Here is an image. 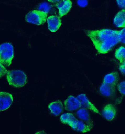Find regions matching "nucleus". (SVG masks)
I'll return each instance as SVG.
<instances>
[{"label": "nucleus", "mask_w": 125, "mask_h": 134, "mask_svg": "<svg viewBox=\"0 0 125 134\" xmlns=\"http://www.w3.org/2000/svg\"><path fill=\"white\" fill-rule=\"evenodd\" d=\"M85 34L100 54H106L119 42V32L110 29L85 30Z\"/></svg>", "instance_id": "f257e3e1"}, {"label": "nucleus", "mask_w": 125, "mask_h": 134, "mask_svg": "<svg viewBox=\"0 0 125 134\" xmlns=\"http://www.w3.org/2000/svg\"><path fill=\"white\" fill-rule=\"evenodd\" d=\"M6 79L9 85L16 88L23 87L28 83V77L25 73L20 70L7 71Z\"/></svg>", "instance_id": "f03ea898"}, {"label": "nucleus", "mask_w": 125, "mask_h": 134, "mask_svg": "<svg viewBox=\"0 0 125 134\" xmlns=\"http://www.w3.org/2000/svg\"><path fill=\"white\" fill-rule=\"evenodd\" d=\"M14 57L13 46L9 43H5L0 45V63L7 66L12 64Z\"/></svg>", "instance_id": "7ed1b4c3"}, {"label": "nucleus", "mask_w": 125, "mask_h": 134, "mask_svg": "<svg viewBox=\"0 0 125 134\" xmlns=\"http://www.w3.org/2000/svg\"><path fill=\"white\" fill-rule=\"evenodd\" d=\"M48 14L39 10H34L29 12L25 16V20L28 23L37 25L45 23L47 19Z\"/></svg>", "instance_id": "20e7f679"}, {"label": "nucleus", "mask_w": 125, "mask_h": 134, "mask_svg": "<svg viewBox=\"0 0 125 134\" xmlns=\"http://www.w3.org/2000/svg\"><path fill=\"white\" fill-rule=\"evenodd\" d=\"M13 102L12 94L6 92H0V112L9 108Z\"/></svg>", "instance_id": "39448f33"}, {"label": "nucleus", "mask_w": 125, "mask_h": 134, "mask_svg": "<svg viewBox=\"0 0 125 134\" xmlns=\"http://www.w3.org/2000/svg\"><path fill=\"white\" fill-rule=\"evenodd\" d=\"M117 108L111 103L106 104L103 108L102 115L108 121H112L116 116Z\"/></svg>", "instance_id": "423d86ee"}, {"label": "nucleus", "mask_w": 125, "mask_h": 134, "mask_svg": "<svg viewBox=\"0 0 125 134\" xmlns=\"http://www.w3.org/2000/svg\"><path fill=\"white\" fill-rule=\"evenodd\" d=\"M77 98L80 102L81 107L89 110L94 113L101 115V113L99 110L89 100L85 94H79L77 96Z\"/></svg>", "instance_id": "0eeeda50"}, {"label": "nucleus", "mask_w": 125, "mask_h": 134, "mask_svg": "<svg viewBox=\"0 0 125 134\" xmlns=\"http://www.w3.org/2000/svg\"><path fill=\"white\" fill-rule=\"evenodd\" d=\"M116 87L103 82L99 88L100 93L104 97L110 99L115 98Z\"/></svg>", "instance_id": "6e6552de"}, {"label": "nucleus", "mask_w": 125, "mask_h": 134, "mask_svg": "<svg viewBox=\"0 0 125 134\" xmlns=\"http://www.w3.org/2000/svg\"><path fill=\"white\" fill-rule=\"evenodd\" d=\"M65 109L68 111L77 110L81 107L80 102L77 97L69 95L64 102Z\"/></svg>", "instance_id": "1a4fd4ad"}, {"label": "nucleus", "mask_w": 125, "mask_h": 134, "mask_svg": "<svg viewBox=\"0 0 125 134\" xmlns=\"http://www.w3.org/2000/svg\"><path fill=\"white\" fill-rule=\"evenodd\" d=\"M70 126L74 130L83 133L90 132L93 128L82 121L77 119L73 121Z\"/></svg>", "instance_id": "9d476101"}, {"label": "nucleus", "mask_w": 125, "mask_h": 134, "mask_svg": "<svg viewBox=\"0 0 125 134\" xmlns=\"http://www.w3.org/2000/svg\"><path fill=\"white\" fill-rule=\"evenodd\" d=\"M48 28L51 32H55L58 30L61 25L62 22L59 17L51 15L47 18Z\"/></svg>", "instance_id": "9b49d317"}, {"label": "nucleus", "mask_w": 125, "mask_h": 134, "mask_svg": "<svg viewBox=\"0 0 125 134\" xmlns=\"http://www.w3.org/2000/svg\"><path fill=\"white\" fill-rule=\"evenodd\" d=\"M59 10V14L61 17L66 15L70 11L72 6L71 0H62L56 4Z\"/></svg>", "instance_id": "f8f14e48"}, {"label": "nucleus", "mask_w": 125, "mask_h": 134, "mask_svg": "<svg viewBox=\"0 0 125 134\" xmlns=\"http://www.w3.org/2000/svg\"><path fill=\"white\" fill-rule=\"evenodd\" d=\"M76 115L80 120L93 127V122L88 110L84 108L79 109L76 113Z\"/></svg>", "instance_id": "ddd939ff"}, {"label": "nucleus", "mask_w": 125, "mask_h": 134, "mask_svg": "<svg viewBox=\"0 0 125 134\" xmlns=\"http://www.w3.org/2000/svg\"><path fill=\"white\" fill-rule=\"evenodd\" d=\"M48 108L52 115L57 116L63 112L64 106L61 100H57L51 103L48 105Z\"/></svg>", "instance_id": "4468645a"}, {"label": "nucleus", "mask_w": 125, "mask_h": 134, "mask_svg": "<svg viewBox=\"0 0 125 134\" xmlns=\"http://www.w3.org/2000/svg\"><path fill=\"white\" fill-rule=\"evenodd\" d=\"M119 80V73L117 71H113L108 73L104 76L103 80V82L116 87Z\"/></svg>", "instance_id": "2eb2a0df"}, {"label": "nucleus", "mask_w": 125, "mask_h": 134, "mask_svg": "<svg viewBox=\"0 0 125 134\" xmlns=\"http://www.w3.org/2000/svg\"><path fill=\"white\" fill-rule=\"evenodd\" d=\"M113 23L118 28H125V11L124 9L119 11L114 17Z\"/></svg>", "instance_id": "dca6fc26"}, {"label": "nucleus", "mask_w": 125, "mask_h": 134, "mask_svg": "<svg viewBox=\"0 0 125 134\" xmlns=\"http://www.w3.org/2000/svg\"><path fill=\"white\" fill-rule=\"evenodd\" d=\"M77 118L74 116L70 113H65L62 114L60 116V120L61 122L65 124L70 126L72 123Z\"/></svg>", "instance_id": "f3484780"}, {"label": "nucleus", "mask_w": 125, "mask_h": 134, "mask_svg": "<svg viewBox=\"0 0 125 134\" xmlns=\"http://www.w3.org/2000/svg\"><path fill=\"white\" fill-rule=\"evenodd\" d=\"M115 57L120 63L125 62V48L124 47L121 46L117 49L115 53Z\"/></svg>", "instance_id": "a211bd4d"}, {"label": "nucleus", "mask_w": 125, "mask_h": 134, "mask_svg": "<svg viewBox=\"0 0 125 134\" xmlns=\"http://www.w3.org/2000/svg\"><path fill=\"white\" fill-rule=\"evenodd\" d=\"M39 10L46 12L48 14L52 12L53 7L51 5L46 2H44L41 3L38 8Z\"/></svg>", "instance_id": "6ab92c4d"}, {"label": "nucleus", "mask_w": 125, "mask_h": 134, "mask_svg": "<svg viewBox=\"0 0 125 134\" xmlns=\"http://www.w3.org/2000/svg\"><path fill=\"white\" fill-rule=\"evenodd\" d=\"M117 88L119 92L122 96H124L125 94V82L122 81L117 84Z\"/></svg>", "instance_id": "aec40b11"}, {"label": "nucleus", "mask_w": 125, "mask_h": 134, "mask_svg": "<svg viewBox=\"0 0 125 134\" xmlns=\"http://www.w3.org/2000/svg\"><path fill=\"white\" fill-rule=\"evenodd\" d=\"M125 28L119 31V42L123 43H125Z\"/></svg>", "instance_id": "412c9836"}, {"label": "nucleus", "mask_w": 125, "mask_h": 134, "mask_svg": "<svg viewBox=\"0 0 125 134\" xmlns=\"http://www.w3.org/2000/svg\"><path fill=\"white\" fill-rule=\"evenodd\" d=\"M7 72L6 68L2 64L0 63V78L3 77Z\"/></svg>", "instance_id": "4be33fe9"}, {"label": "nucleus", "mask_w": 125, "mask_h": 134, "mask_svg": "<svg viewBox=\"0 0 125 134\" xmlns=\"http://www.w3.org/2000/svg\"><path fill=\"white\" fill-rule=\"evenodd\" d=\"M88 0H77V4L80 7H85L88 5Z\"/></svg>", "instance_id": "5701e85b"}, {"label": "nucleus", "mask_w": 125, "mask_h": 134, "mask_svg": "<svg viewBox=\"0 0 125 134\" xmlns=\"http://www.w3.org/2000/svg\"><path fill=\"white\" fill-rule=\"evenodd\" d=\"M117 5L122 9H124L125 7V0H116Z\"/></svg>", "instance_id": "b1692460"}, {"label": "nucleus", "mask_w": 125, "mask_h": 134, "mask_svg": "<svg viewBox=\"0 0 125 134\" xmlns=\"http://www.w3.org/2000/svg\"><path fill=\"white\" fill-rule=\"evenodd\" d=\"M119 70L122 75H124L125 74V63H121L119 67Z\"/></svg>", "instance_id": "393cba45"}, {"label": "nucleus", "mask_w": 125, "mask_h": 134, "mask_svg": "<svg viewBox=\"0 0 125 134\" xmlns=\"http://www.w3.org/2000/svg\"><path fill=\"white\" fill-rule=\"evenodd\" d=\"M49 2L52 3H57L59 2L62 0H47Z\"/></svg>", "instance_id": "a878e982"}]
</instances>
